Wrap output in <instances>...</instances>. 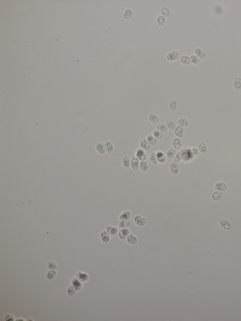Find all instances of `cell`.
<instances>
[{
    "label": "cell",
    "mask_w": 241,
    "mask_h": 321,
    "mask_svg": "<svg viewBox=\"0 0 241 321\" xmlns=\"http://www.w3.org/2000/svg\"><path fill=\"white\" fill-rule=\"evenodd\" d=\"M106 231L110 236H115L119 233L118 229L116 227L108 225L106 228Z\"/></svg>",
    "instance_id": "30bf717a"
},
{
    "label": "cell",
    "mask_w": 241,
    "mask_h": 321,
    "mask_svg": "<svg viewBox=\"0 0 241 321\" xmlns=\"http://www.w3.org/2000/svg\"><path fill=\"white\" fill-rule=\"evenodd\" d=\"M160 12H161V15H162L165 17H168L171 14L170 10L168 7L166 6H162L161 8Z\"/></svg>",
    "instance_id": "f1b7e54d"
},
{
    "label": "cell",
    "mask_w": 241,
    "mask_h": 321,
    "mask_svg": "<svg viewBox=\"0 0 241 321\" xmlns=\"http://www.w3.org/2000/svg\"><path fill=\"white\" fill-rule=\"evenodd\" d=\"M76 292V290L75 289V288L73 286V285L70 286V287L68 288L67 290V294L69 296H72Z\"/></svg>",
    "instance_id": "7dc6e473"
},
{
    "label": "cell",
    "mask_w": 241,
    "mask_h": 321,
    "mask_svg": "<svg viewBox=\"0 0 241 321\" xmlns=\"http://www.w3.org/2000/svg\"><path fill=\"white\" fill-rule=\"evenodd\" d=\"M156 21L158 26H164L166 23V17H164L162 15H160L156 18Z\"/></svg>",
    "instance_id": "4dcf8cb0"
},
{
    "label": "cell",
    "mask_w": 241,
    "mask_h": 321,
    "mask_svg": "<svg viewBox=\"0 0 241 321\" xmlns=\"http://www.w3.org/2000/svg\"><path fill=\"white\" fill-rule=\"evenodd\" d=\"M126 240L128 244L131 245H136L138 242V238L136 236L132 234H130L126 238Z\"/></svg>",
    "instance_id": "7c38bea8"
},
{
    "label": "cell",
    "mask_w": 241,
    "mask_h": 321,
    "mask_svg": "<svg viewBox=\"0 0 241 321\" xmlns=\"http://www.w3.org/2000/svg\"><path fill=\"white\" fill-rule=\"evenodd\" d=\"M72 284L74 287L76 291H80L81 289L83 283L77 278H74L71 282Z\"/></svg>",
    "instance_id": "9a60e30c"
},
{
    "label": "cell",
    "mask_w": 241,
    "mask_h": 321,
    "mask_svg": "<svg viewBox=\"0 0 241 321\" xmlns=\"http://www.w3.org/2000/svg\"><path fill=\"white\" fill-rule=\"evenodd\" d=\"M133 15V11L130 8H127L125 10L122 15V17L125 20H128L131 19Z\"/></svg>",
    "instance_id": "cb8c5ba5"
},
{
    "label": "cell",
    "mask_w": 241,
    "mask_h": 321,
    "mask_svg": "<svg viewBox=\"0 0 241 321\" xmlns=\"http://www.w3.org/2000/svg\"><path fill=\"white\" fill-rule=\"evenodd\" d=\"M182 155V160L184 162H189L194 157L192 155L191 149L184 148L181 151Z\"/></svg>",
    "instance_id": "6da1fadb"
},
{
    "label": "cell",
    "mask_w": 241,
    "mask_h": 321,
    "mask_svg": "<svg viewBox=\"0 0 241 321\" xmlns=\"http://www.w3.org/2000/svg\"><path fill=\"white\" fill-rule=\"evenodd\" d=\"M130 234V231L128 228H122L118 233V237L120 240H126L127 236Z\"/></svg>",
    "instance_id": "5b68a950"
},
{
    "label": "cell",
    "mask_w": 241,
    "mask_h": 321,
    "mask_svg": "<svg viewBox=\"0 0 241 321\" xmlns=\"http://www.w3.org/2000/svg\"><path fill=\"white\" fill-rule=\"evenodd\" d=\"M152 135L157 140H159V139H162L163 137V133L157 130H156V129L154 130V131L153 132Z\"/></svg>",
    "instance_id": "ab89813d"
},
{
    "label": "cell",
    "mask_w": 241,
    "mask_h": 321,
    "mask_svg": "<svg viewBox=\"0 0 241 321\" xmlns=\"http://www.w3.org/2000/svg\"><path fill=\"white\" fill-rule=\"evenodd\" d=\"M169 170L173 175H177L179 172V164L176 162H172L169 165Z\"/></svg>",
    "instance_id": "277c9868"
},
{
    "label": "cell",
    "mask_w": 241,
    "mask_h": 321,
    "mask_svg": "<svg viewBox=\"0 0 241 321\" xmlns=\"http://www.w3.org/2000/svg\"><path fill=\"white\" fill-rule=\"evenodd\" d=\"M148 118V120H149L150 122L151 123H153V124H156L159 121V118H158V116L154 114H153V113H151V114H150L149 115Z\"/></svg>",
    "instance_id": "f35d334b"
},
{
    "label": "cell",
    "mask_w": 241,
    "mask_h": 321,
    "mask_svg": "<svg viewBox=\"0 0 241 321\" xmlns=\"http://www.w3.org/2000/svg\"><path fill=\"white\" fill-rule=\"evenodd\" d=\"M166 124L167 126L168 127V130H171V131H174L175 129H176V128L177 127L176 125L175 124L174 122L172 120H170V119L167 121Z\"/></svg>",
    "instance_id": "d6a6232c"
},
{
    "label": "cell",
    "mask_w": 241,
    "mask_h": 321,
    "mask_svg": "<svg viewBox=\"0 0 241 321\" xmlns=\"http://www.w3.org/2000/svg\"><path fill=\"white\" fill-rule=\"evenodd\" d=\"M135 157L139 160V161H145L147 158V155L144 150L140 147L137 149L135 153Z\"/></svg>",
    "instance_id": "7a4b0ae2"
},
{
    "label": "cell",
    "mask_w": 241,
    "mask_h": 321,
    "mask_svg": "<svg viewBox=\"0 0 241 321\" xmlns=\"http://www.w3.org/2000/svg\"><path fill=\"white\" fill-rule=\"evenodd\" d=\"M181 139L179 138H175L173 139L172 144L173 145L174 149L176 150H179L181 148Z\"/></svg>",
    "instance_id": "ffe728a7"
},
{
    "label": "cell",
    "mask_w": 241,
    "mask_h": 321,
    "mask_svg": "<svg viewBox=\"0 0 241 321\" xmlns=\"http://www.w3.org/2000/svg\"><path fill=\"white\" fill-rule=\"evenodd\" d=\"M5 320L8 321H14V318L12 315H7L5 318Z\"/></svg>",
    "instance_id": "c3c4849f"
},
{
    "label": "cell",
    "mask_w": 241,
    "mask_h": 321,
    "mask_svg": "<svg viewBox=\"0 0 241 321\" xmlns=\"http://www.w3.org/2000/svg\"><path fill=\"white\" fill-rule=\"evenodd\" d=\"M190 60L191 63L194 65H197L200 62V60L195 55H191L190 56Z\"/></svg>",
    "instance_id": "ee69618b"
},
{
    "label": "cell",
    "mask_w": 241,
    "mask_h": 321,
    "mask_svg": "<svg viewBox=\"0 0 241 321\" xmlns=\"http://www.w3.org/2000/svg\"><path fill=\"white\" fill-rule=\"evenodd\" d=\"M176 152H177V151L176 149H173V148L169 149L167 151L166 153H165L167 158L170 159L173 158Z\"/></svg>",
    "instance_id": "d590c367"
},
{
    "label": "cell",
    "mask_w": 241,
    "mask_h": 321,
    "mask_svg": "<svg viewBox=\"0 0 241 321\" xmlns=\"http://www.w3.org/2000/svg\"><path fill=\"white\" fill-rule=\"evenodd\" d=\"M133 221L136 225L138 227H142L145 225L147 222V219L142 217L140 215H136L135 216Z\"/></svg>",
    "instance_id": "3957f363"
},
{
    "label": "cell",
    "mask_w": 241,
    "mask_h": 321,
    "mask_svg": "<svg viewBox=\"0 0 241 321\" xmlns=\"http://www.w3.org/2000/svg\"><path fill=\"white\" fill-rule=\"evenodd\" d=\"M194 54L200 60H204L206 57V54L204 51L199 47L194 49Z\"/></svg>",
    "instance_id": "4fadbf2b"
},
{
    "label": "cell",
    "mask_w": 241,
    "mask_h": 321,
    "mask_svg": "<svg viewBox=\"0 0 241 321\" xmlns=\"http://www.w3.org/2000/svg\"><path fill=\"white\" fill-rule=\"evenodd\" d=\"M178 126H181L182 127H186L189 125V121L185 118H180L177 121Z\"/></svg>",
    "instance_id": "7402d4cb"
},
{
    "label": "cell",
    "mask_w": 241,
    "mask_h": 321,
    "mask_svg": "<svg viewBox=\"0 0 241 321\" xmlns=\"http://www.w3.org/2000/svg\"><path fill=\"white\" fill-rule=\"evenodd\" d=\"M198 148L201 153L204 154L207 152V145L205 142L200 143L199 144Z\"/></svg>",
    "instance_id": "74e56055"
},
{
    "label": "cell",
    "mask_w": 241,
    "mask_h": 321,
    "mask_svg": "<svg viewBox=\"0 0 241 321\" xmlns=\"http://www.w3.org/2000/svg\"><path fill=\"white\" fill-rule=\"evenodd\" d=\"M150 146L146 139H142L139 141V146L145 151L148 150L150 148Z\"/></svg>",
    "instance_id": "d6986e66"
},
{
    "label": "cell",
    "mask_w": 241,
    "mask_h": 321,
    "mask_svg": "<svg viewBox=\"0 0 241 321\" xmlns=\"http://www.w3.org/2000/svg\"><path fill=\"white\" fill-rule=\"evenodd\" d=\"M149 160L152 164L156 165L159 164L156 152H152L149 156Z\"/></svg>",
    "instance_id": "8d00e7d4"
},
{
    "label": "cell",
    "mask_w": 241,
    "mask_h": 321,
    "mask_svg": "<svg viewBox=\"0 0 241 321\" xmlns=\"http://www.w3.org/2000/svg\"><path fill=\"white\" fill-rule=\"evenodd\" d=\"M178 103L177 100H171L169 103V107L171 111H175L177 108Z\"/></svg>",
    "instance_id": "1f68e13d"
},
{
    "label": "cell",
    "mask_w": 241,
    "mask_h": 321,
    "mask_svg": "<svg viewBox=\"0 0 241 321\" xmlns=\"http://www.w3.org/2000/svg\"><path fill=\"white\" fill-rule=\"evenodd\" d=\"M191 151L192 153V155L194 157H197L198 156L199 154H200V151L199 150L198 148H196V147H193L192 148H191Z\"/></svg>",
    "instance_id": "bcb514c9"
},
{
    "label": "cell",
    "mask_w": 241,
    "mask_h": 321,
    "mask_svg": "<svg viewBox=\"0 0 241 321\" xmlns=\"http://www.w3.org/2000/svg\"><path fill=\"white\" fill-rule=\"evenodd\" d=\"M122 164L124 168L129 169L130 167V160L127 156H124L122 159Z\"/></svg>",
    "instance_id": "83f0119b"
},
{
    "label": "cell",
    "mask_w": 241,
    "mask_h": 321,
    "mask_svg": "<svg viewBox=\"0 0 241 321\" xmlns=\"http://www.w3.org/2000/svg\"><path fill=\"white\" fill-rule=\"evenodd\" d=\"M100 238L103 243H107L110 241V236L106 230H104L100 233Z\"/></svg>",
    "instance_id": "9c48e42d"
},
{
    "label": "cell",
    "mask_w": 241,
    "mask_h": 321,
    "mask_svg": "<svg viewBox=\"0 0 241 321\" xmlns=\"http://www.w3.org/2000/svg\"><path fill=\"white\" fill-rule=\"evenodd\" d=\"M174 133L176 137L180 138H182L183 137L184 135V129L181 126H178L174 131Z\"/></svg>",
    "instance_id": "e0dca14e"
},
{
    "label": "cell",
    "mask_w": 241,
    "mask_h": 321,
    "mask_svg": "<svg viewBox=\"0 0 241 321\" xmlns=\"http://www.w3.org/2000/svg\"><path fill=\"white\" fill-rule=\"evenodd\" d=\"M139 168L143 172H146L149 170V166L147 162H145V161H140L139 163Z\"/></svg>",
    "instance_id": "836d02e7"
},
{
    "label": "cell",
    "mask_w": 241,
    "mask_h": 321,
    "mask_svg": "<svg viewBox=\"0 0 241 321\" xmlns=\"http://www.w3.org/2000/svg\"><path fill=\"white\" fill-rule=\"evenodd\" d=\"M223 193L222 192L216 190L212 194L211 198L214 201H218L222 198Z\"/></svg>",
    "instance_id": "f546056e"
},
{
    "label": "cell",
    "mask_w": 241,
    "mask_h": 321,
    "mask_svg": "<svg viewBox=\"0 0 241 321\" xmlns=\"http://www.w3.org/2000/svg\"><path fill=\"white\" fill-rule=\"evenodd\" d=\"M76 278L81 282H86L89 278V276L86 273L79 272L76 274Z\"/></svg>",
    "instance_id": "ac0fdd59"
},
{
    "label": "cell",
    "mask_w": 241,
    "mask_h": 321,
    "mask_svg": "<svg viewBox=\"0 0 241 321\" xmlns=\"http://www.w3.org/2000/svg\"><path fill=\"white\" fill-rule=\"evenodd\" d=\"M56 274H57V272L55 270H50L47 273V274H46V277L48 279L51 280L55 277Z\"/></svg>",
    "instance_id": "b9f144b4"
},
{
    "label": "cell",
    "mask_w": 241,
    "mask_h": 321,
    "mask_svg": "<svg viewBox=\"0 0 241 321\" xmlns=\"http://www.w3.org/2000/svg\"><path fill=\"white\" fill-rule=\"evenodd\" d=\"M131 217V213L130 211L125 210L122 212L119 216V219L120 220H129Z\"/></svg>",
    "instance_id": "5bb4252c"
},
{
    "label": "cell",
    "mask_w": 241,
    "mask_h": 321,
    "mask_svg": "<svg viewBox=\"0 0 241 321\" xmlns=\"http://www.w3.org/2000/svg\"><path fill=\"white\" fill-rule=\"evenodd\" d=\"M234 87L237 91L241 89V78L239 77H235L233 79Z\"/></svg>",
    "instance_id": "44dd1931"
},
{
    "label": "cell",
    "mask_w": 241,
    "mask_h": 321,
    "mask_svg": "<svg viewBox=\"0 0 241 321\" xmlns=\"http://www.w3.org/2000/svg\"><path fill=\"white\" fill-rule=\"evenodd\" d=\"M140 161L135 156L133 157L130 160V168L132 170H137L139 168Z\"/></svg>",
    "instance_id": "8fae6325"
},
{
    "label": "cell",
    "mask_w": 241,
    "mask_h": 321,
    "mask_svg": "<svg viewBox=\"0 0 241 321\" xmlns=\"http://www.w3.org/2000/svg\"><path fill=\"white\" fill-rule=\"evenodd\" d=\"M220 224L221 227L225 230H230L232 227L230 222L226 219H223L220 221Z\"/></svg>",
    "instance_id": "2e32d148"
},
{
    "label": "cell",
    "mask_w": 241,
    "mask_h": 321,
    "mask_svg": "<svg viewBox=\"0 0 241 321\" xmlns=\"http://www.w3.org/2000/svg\"><path fill=\"white\" fill-rule=\"evenodd\" d=\"M48 268L51 270H56L57 268V265L54 262H49L48 263Z\"/></svg>",
    "instance_id": "f6af8a7d"
},
{
    "label": "cell",
    "mask_w": 241,
    "mask_h": 321,
    "mask_svg": "<svg viewBox=\"0 0 241 321\" xmlns=\"http://www.w3.org/2000/svg\"><path fill=\"white\" fill-rule=\"evenodd\" d=\"M156 130H158L159 131H160L161 132H167L168 129L167 126L166 124L164 123H161L158 124V125L156 127Z\"/></svg>",
    "instance_id": "60d3db41"
},
{
    "label": "cell",
    "mask_w": 241,
    "mask_h": 321,
    "mask_svg": "<svg viewBox=\"0 0 241 321\" xmlns=\"http://www.w3.org/2000/svg\"><path fill=\"white\" fill-rule=\"evenodd\" d=\"M156 156L159 164H163L166 161V156L164 152L162 150H158L156 152Z\"/></svg>",
    "instance_id": "8992f818"
},
{
    "label": "cell",
    "mask_w": 241,
    "mask_h": 321,
    "mask_svg": "<svg viewBox=\"0 0 241 321\" xmlns=\"http://www.w3.org/2000/svg\"><path fill=\"white\" fill-rule=\"evenodd\" d=\"M173 161L179 163L182 160L181 153L180 152L178 151L175 154L174 157H173Z\"/></svg>",
    "instance_id": "7bdbcfd3"
},
{
    "label": "cell",
    "mask_w": 241,
    "mask_h": 321,
    "mask_svg": "<svg viewBox=\"0 0 241 321\" xmlns=\"http://www.w3.org/2000/svg\"><path fill=\"white\" fill-rule=\"evenodd\" d=\"M214 189L216 190L221 192H225L228 189V186L226 183L223 182H218L215 184Z\"/></svg>",
    "instance_id": "ba28073f"
},
{
    "label": "cell",
    "mask_w": 241,
    "mask_h": 321,
    "mask_svg": "<svg viewBox=\"0 0 241 321\" xmlns=\"http://www.w3.org/2000/svg\"><path fill=\"white\" fill-rule=\"evenodd\" d=\"M179 61L182 64L185 65H188L191 63L190 57L188 55H186L182 56L180 58Z\"/></svg>",
    "instance_id": "603a6c76"
},
{
    "label": "cell",
    "mask_w": 241,
    "mask_h": 321,
    "mask_svg": "<svg viewBox=\"0 0 241 321\" xmlns=\"http://www.w3.org/2000/svg\"><path fill=\"white\" fill-rule=\"evenodd\" d=\"M130 222L129 220H120L118 223V225L120 228H128L130 225Z\"/></svg>",
    "instance_id": "e575fe53"
},
{
    "label": "cell",
    "mask_w": 241,
    "mask_h": 321,
    "mask_svg": "<svg viewBox=\"0 0 241 321\" xmlns=\"http://www.w3.org/2000/svg\"><path fill=\"white\" fill-rule=\"evenodd\" d=\"M106 151L108 153H112L114 150V147L113 144L109 141H106L104 143Z\"/></svg>",
    "instance_id": "4316f807"
},
{
    "label": "cell",
    "mask_w": 241,
    "mask_h": 321,
    "mask_svg": "<svg viewBox=\"0 0 241 321\" xmlns=\"http://www.w3.org/2000/svg\"><path fill=\"white\" fill-rule=\"evenodd\" d=\"M96 150L99 154H104L106 152L104 144L102 143H98L96 145Z\"/></svg>",
    "instance_id": "d4e9b609"
},
{
    "label": "cell",
    "mask_w": 241,
    "mask_h": 321,
    "mask_svg": "<svg viewBox=\"0 0 241 321\" xmlns=\"http://www.w3.org/2000/svg\"><path fill=\"white\" fill-rule=\"evenodd\" d=\"M179 53L176 51L169 52L166 55V59L169 61L172 62L177 60L179 57Z\"/></svg>",
    "instance_id": "52a82bcc"
},
{
    "label": "cell",
    "mask_w": 241,
    "mask_h": 321,
    "mask_svg": "<svg viewBox=\"0 0 241 321\" xmlns=\"http://www.w3.org/2000/svg\"><path fill=\"white\" fill-rule=\"evenodd\" d=\"M146 139L147 141V142L149 143L150 145H152V146H155L158 143V140L156 138H155L153 136L152 134H149V135H147Z\"/></svg>",
    "instance_id": "484cf974"
}]
</instances>
